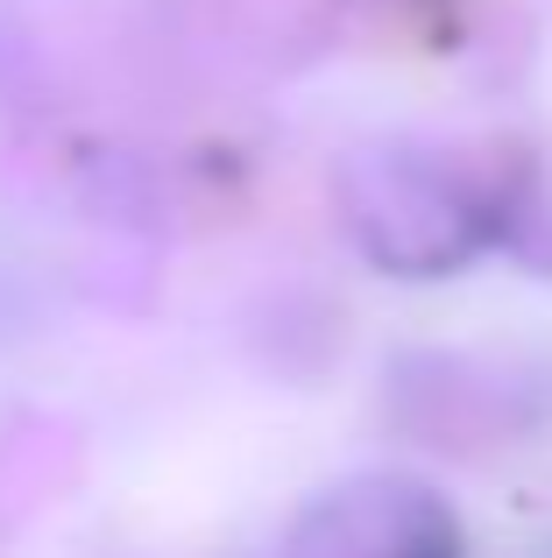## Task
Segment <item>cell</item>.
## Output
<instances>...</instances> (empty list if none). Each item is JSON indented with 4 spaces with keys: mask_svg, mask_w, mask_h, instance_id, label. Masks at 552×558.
<instances>
[{
    "mask_svg": "<svg viewBox=\"0 0 552 558\" xmlns=\"http://www.w3.org/2000/svg\"><path fill=\"white\" fill-rule=\"evenodd\" d=\"M290 558H460V523L432 488L375 474L304 509Z\"/></svg>",
    "mask_w": 552,
    "mask_h": 558,
    "instance_id": "7a4b0ae2",
    "label": "cell"
},
{
    "mask_svg": "<svg viewBox=\"0 0 552 558\" xmlns=\"http://www.w3.org/2000/svg\"><path fill=\"white\" fill-rule=\"evenodd\" d=\"M340 213L361 255L389 276H446L489 241V198L446 156L375 142L340 163Z\"/></svg>",
    "mask_w": 552,
    "mask_h": 558,
    "instance_id": "6da1fadb",
    "label": "cell"
}]
</instances>
